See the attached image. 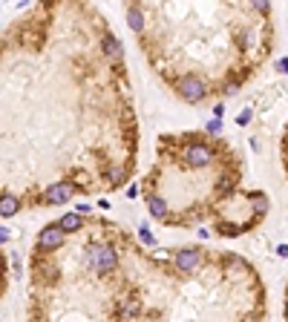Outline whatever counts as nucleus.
Returning a JSON list of instances; mask_svg holds the SVG:
<instances>
[{
	"label": "nucleus",
	"mask_w": 288,
	"mask_h": 322,
	"mask_svg": "<svg viewBox=\"0 0 288 322\" xmlns=\"http://www.w3.org/2000/svg\"><path fill=\"white\" fill-rule=\"evenodd\" d=\"M199 262H202L199 248H182V250L176 253V259H173V265H176L179 273H193V270L199 268Z\"/></svg>",
	"instance_id": "39448f33"
},
{
	"label": "nucleus",
	"mask_w": 288,
	"mask_h": 322,
	"mask_svg": "<svg viewBox=\"0 0 288 322\" xmlns=\"http://www.w3.org/2000/svg\"><path fill=\"white\" fill-rule=\"evenodd\" d=\"M286 320H288V299H286Z\"/></svg>",
	"instance_id": "a878e982"
},
{
	"label": "nucleus",
	"mask_w": 288,
	"mask_h": 322,
	"mask_svg": "<svg viewBox=\"0 0 288 322\" xmlns=\"http://www.w3.org/2000/svg\"><path fill=\"white\" fill-rule=\"evenodd\" d=\"M147 207H150V216H156V219H167V204H164V198L150 196V198H147Z\"/></svg>",
	"instance_id": "9b49d317"
},
{
	"label": "nucleus",
	"mask_w": 288,
	"mask_h": 322,
	"mask_svg": "<svg viewBox=\"0 0 288 322\" xmlns=\"http://www.w3.org/2000/svg\"><path fill=\"white\" fill-rule=\"evenodd\" d=\"M18 207H20V201H18V196H3V198H0V216H3V219H9V216H15V213H18Z\"/></svg>",
	"instance_id": "6e6552de"
},
{
	"label": "nucleus",
	"mask_w": 288,
	"mask_h": 322,
	"mask_svg": "<svg viewBox=\"0 0 288 322\" xmlns=\"http://www.w3.org/2000/svg\"><path fill=\"white\" fill-rule=\"evenodd\" d=\"M124 179H127V173H124L121 167H113V170H107V181H110V184H121Z\"/></svg>",
	"instance_id": "2eb2a0df"
},
{
	"label": "nucleus",
	"mask_w": 288,
	"mask_h": 322,
	"mask_svg": "<svg viewBox=\"0 0 288 322\" xmlns=\"http://www.w3.org/2000/svg\"><path fill=\"white\" fill-rule=\"evenodd\" d=\"M208 132H213V135H216V132H222V118H213V121L208 124Z\"/></svg>",
	"instance_id": "412c9836"
},
{
	"label": "nucleus",
	"mask_w": 288,
	"mask_h": 322,
	"mask_svg": "<svg viewBox=\"0 0 288 322\" xmlns=\"http://www.w3.org/2000/svg\"><path fill=\"white\" fill-rule=\"evenodd\" d=\"M138 314H141V302H138V299H133V302H124V305L118 308V314H115V317H118V320H133V317H138Z\"/></svg>",
	"instance_id": "9d476101"
},
{
	"label": "nucleus",
	"mask_w": 288,
	"mask_h": 322,
	"mask_svg": "<svg viewBox=\"0 0 288 322\" xmlns=\"http://www.w3.org/2000/svg\"><path fill=\"white\" fill-rule=\"evenodd\" d=\"M248 121H251V109H242V112L236 115V124H239V127H245Z\"/></svg>",
	"instance_id": "6ab92c4d"
},
{
	"label": "nucleus",
	"mask_w": 288,
	"mask_h": 322,
	"mask_svg": "<svg viewBox=\"0 0 288 322\" xmlns=\"http://www.w3.org/2000/svg\"><path fill=\"white\" fill-rule=\"evenodd\" d=\"M230 187H233V179H230V176H222V179H219V193H228Z\"/></svg>",
	"instance_id": "a211bd4d"
},
{
	"label": "nucleus",
	"mask_w": 288,
	"mask_h": 322,
	"mask_svg": "<svg viewBox=\"0 0 288 322\" xmlns=\"http://www.w3.org/2000/svg\"><path fill=\"white\" fill-rule=\"evenodd\" d=\"M64 236L66 230L61 227V222H55V225H46L40 233H38V250H43V253H49V250H58L61 245H64Z\"/></svg>",
	"instance_id": "7ed1b4c3"
},
{
	"label": "nucleus",
	"mask_w": 288,
	"mask_h": 322,
	"mask_svg": "<svg viewBox=\"0 0 288 322\" xmlns=\"http://www.w3.org/2000/svg\"><path fill=\"white\" fill-rule=\"evenodd\" d=\"M185 161L191 164V167H196V170H202V167H208V164H213V150L208 147V144H199V141H191L188 147H185Z\"/></svg>",
	"instance_id": "20e7f679"
},
{
	"label": "nucleus",
	"mask_w": 288,
	"mask_h": 322,
	"mask_svg": "<svg viewBox=\"0 0 288 322\" xmlns=\"http://www.w3.org/2000/svg\"><path fill=\"white\" fill-rule=\"evenodd\" d=\"M277 256H280V259H288V245H280V248H277Z\"/></svg>",
	"instance_id": "b1692460"
},
{
	"label": "nucleus",
	"mask_w": 288,
	"mask_h": 322,
	"mask_svg": "<svg viewBox=\"0 0 288 322\" xmlns=\"http://www.w3.org/2000/svg\"><path fill=\"white\" fill-rule=\"evenodd\" d=\"M101 49H104V55H107V58H113V61H115V58H121V43H118L113 35H107V37L101 40Z\"/></svg>",
	"instance_id": "1a4fd4ad"
},
{
	"label": "nucleus",
	"mask_w": 288,
	"mask_h": 322,
	"mask_svg": "<svg viewBox=\"0 0 288 322\" xmlns=\"http://www.w3.org/2000/svg\"><path fill=\"white\" fill-rule=\"evenodd\" d=\"M87 259H90V265H93L96 273H113L118 268V256H115V250L110 245H90Z\"/></svg>",
	"instance_id": "f257e3e1"
},
{
	"label": "nucleus",
	"mask_w": 288,
	"mask_h": 322,
	"mask_svg": "<svg viewBox=\"0 0 288 322\" xmlns=\"http://www.w3.org/2000/svg\"><path fill=\"white\" fill-rule=\"evenodd\" d=\"M251 6H254L256 12H262V15H265V12L271 9V0H251Z\"/></svg>",
	"instance_id": "f3484780"
},
{
	"label": "nucleus",
	"mask_w": 288,
	"mask_h": 322,
	"mask_svg": "<svg viewBox=\"0 0 288 322\" xmlns=\"http://www.w3.org/2000/svg\"><path fill=\"white\" fill-rule=\"evenodd\" d=\"M138 236H141V242H144V245H150V248L156 245V236H153V233L147 230V225H141V227H138Z\"/></svg>",
	"instance_id": "dca6fc26"
},
{
	"label": "nucleus",
	"mask_w": 288,
	"mask_h": 322,
	"mask_svg": "<svg viewBox=\"0 0 288 322\" xmlns=\"http://www.w3.org/2000/svg\"><path fill=\"white\" fill-rule=\"evenodd\" d=\"M222 112H225V107L222 104H216V107H213V118H222Z\"/></svg>",
	"instance_id": "393cba45"
},
{
	"label": "nucleus",
	"mask_w": 288,
	"mask_h": 322,
	"mask_svg": "<svg viewBox=\"0 0 288 322\" xmlns=\"http://www.w3.org/2000/svg\"><path fill=\"white\" fill-rule=\"evenodd\" d=\"M251 201H254V210H256V216H262L265 210H268V198L262 193H251Z\"/></svg>",
	"instance_id": "4468645a"
},
{
	"label": "nucleus",
	"mask_w": 288,
	"mask_h": 322,
	"mask_svg": "<svg viewBox=\"0 0 288 322\" xmlns=\"http://www.w3.org/2000/svg\"><path fill=\"white\" fill-rule=\"evenodd\" d=\"M242 43L245 46H256V32H242Z\"/></svg>",
	"instance_id": "aec40b11"
},
{
	"label": "nucleus",
	"mask_w": 288,
	"mask_h": 322,
	"mask_svg": "<svg viewBox=\"0 0 288 322\" xmlns=\"http://www.w3.org/2000/svg\"><path fill=\"white\" fill-rule=\"evenodd\" d=\"M127 23H130L133 32H141V29H144V18H141V12H138L135 6H130L127 9Z\"/></svg>",
	"instance_id": "f8f14e48"
},
{
	"label": "nucleus",
	"mask_w": 288,
	"mask_h": 322,
	"mask_svg": "<svg viewBox=\"0 0 288 322\" xmlns=\"http://www.w3.org/2000/svg\"><path fill=\"white\" fill-rule=\"evenodd\" d=\"M277 72H280V75H288V58H280V61H277Z\"/></svg>",
	"instance_id": "4be33fe9"
},
{
	"label": "nucleus",
	"mask_w": 288,
	"mask_h": 322,
	"mask_svg": "<svg viewBox=\"0 0 288 322\" xmlns=\"http://www.w3.org/2000/svg\"><path fill=\"white\" fill-rule=\"evenodd\" d=\"M225 92H228V95H233V92H239V81H228V87H225Z\"/></svg>",
	"instance_id": "5701e85b"
},
{
	"label": "nucleus",
	"mask_w": 288,
	"mask_h": 322,
	"mask_svg": "<svg viewBox=\"0 0 288 322\" xmlns=\"http://www.w3.org/2000/svg\"><path fill=\"white\" fill-rule=\"evenodd\" d=\"M72 196H75V187H72L69 181H55L52 187H46L43 201H46V204H66Z\"/></svg>",
	"instance_id": "423d86ee"
},
{
	"label": "nucleus",
	"mask_w": 288,
	"mask_h": 322,
	"mask_svg": "<svg viewBox=\"0 0 288 322\" xmlns=\"http://www.w3.org/2000/svg\"><path fill=\"white\" fill-rule=\"evenodd\" d=\"M176 92L185 98V101H191V104H199V101H205V95H208V87H205L202 78L188 75V78L176 81Z\"/></svg>",
	"instance_id": "f03ea898"
},
{
	"label": "nucleus",
	"mask_w": 288,
	"mask_h": 322,
	"mask_svg": "<svg viewBox=\"0 0 288 322\" xmlns=\"http://www.w3.org/2000/svg\"><path fill=\"white\" fill-rule=\"evenodd\" d=\"M225 270H228V273H242V270H245V262L239 256H228L225 259Z\"/></svg>",
	"instance_id": "ddd939ff"
},
{
	"label": "nucleus",
	"mask_w": 288,
	"mask_h": 322,
	"mask_svg": "<svg viewBox=\"0 0 288 322\" xmlns=\"http://www.w3.org/2000/svg\"><path fill=\"white\" fill-rule=\"evenodd\" d=\"M81 216H84V213H78V210H75V213H64L58 222H61V227H64L66 233H78V230L84 227V225H81Z\"/></svg>",
	"instance_id": "0eeeda50"
}]
</instances>
